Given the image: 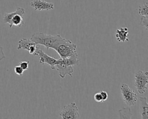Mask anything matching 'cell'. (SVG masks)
Instances as JSON below:
<instances>
[{
  "label": "cell",
  "instance_id": "cell-1",
  "mask_svg": "<svg viewBox=\"0 0 148 119\" xmlns=\"http://www.w3.org/2000/svg\"><path fill=\"white\" fill-rule=\"evenodd\" d=\"M55 50L61 58H66L76 52V45L70 40L61 35L54 44L52 48Z\"/></svg>",
  "mask_w": 148,
  "mask_h": 119
},
{
  "label": "cell",
  "instance_id": "cell-2",
  "mask_svg": "<svg viewBox=\"0 0 148 119\" xmlns=\"http://www.w3.org/2000/svg\"><path fill=\"white\" fill-rule=\"evenodd\" d=\"M25 13L24 9L18 7L14 12L5 13L3 21L5 23L9 24V28H12L13 26L20 27L24 24V15Z\"/></svg>",
  "mask_w": 148,
  "mask_h": 119
},
{
  "label": "cell",
  "instance_id": "cell-3",
  "mask_svg": "<svg viewBox=\"0 0 148 119\" xmlns=\"http://www.w3.org/2000/svg\"><path fill=\"white\" fill-rule=\"evenodd\" d=\"M60 35L46 34L41 31H38L32 35L31 40L36 45L44 46L47 50L52 48L55 42L58 39Z\"/></svg>",
  "mask_w": 148,
  "mask_h": 119
},
{
  "label": "cell",
  "instance_id": "cell-4",
  "mask_svg": "<svg viewBox=\"0 0 148 119\" xmlns=\"http://www.w3.org/2000/svg\"><path fill=\"white\" fill-rule=\"evenodd\" d=\"M120 91L124 102L130 107L135 106L137 102V95L135 92L126 84L121 85Z\"/></svg>",
  "mask_w": 148,
  "mask_h": 119
},
{
  "label": "cell",
  "instance_id": "cell-5",
  "mask_svg": "<svg viewBox=\"0 0 148 119\" xmlns=\"http://www.w3.org/2000/svg\"><path fill=\"white\" fill-rule=\"evenodd\" d=\"M135 86L138 92L143 94L146 91L148 84V72L139 70L134 75Z\"/></svg>",
  "mask_w": 148,
  "mask_h": 119
},
{
  "label": "cell",
  "instance_id": "cell-6",
  "mask_svg": "<svg viewBox=\"0 0 148 119\" xmlns=\"http://www.w3.org/2000/svg\"><path fill=\"white\" fill-rule=\"evenodd\" d=\"M60 116L63 119H77L80 117L76 104L73 102L64 106Z\"/></svg>",
  "mask_w": 148,
  "mask_h": 119
},
{
  "label": "cell",
  "instance_id": "cell-7",
  "mask_svg": "<svg viewBox=\"0 0 148 119\" xmlns=\"http://www.w3.org/2000/svg\"><path fill=\"white\" fill-rule=\"evenodd\" d=\"M38 56L39 58V63L41 64H47L49 65L52 70H54L56 68L55 66L57 63V59H55L54 57H52L46 53H45L42 50L40 49L39 47L37 52H36V55Z\"/></svg>",
  "mask_w": 148,
  "mask_h": 119
},
{
  "label": "cell",
  "instance_id": "cell-8",
  "mask_svg": "<svg viewBox=\"0 0 148 119\" xmlns=\"http://www.w3.org/2000/svg\"><path fill=\"white\" fill-rule=\"evenodd\" d=\"M30 5L35 10H50L54 8V3L43 0H34Z\"/></svg>",
  "mask_w": 148,
  "mask_h": 119
},
{
  "label": "cell",
  "instance_id": "cell-9",
  "mask_svg": "<svg viewBox=\"0 0 148 119\" xmlns=\"http://www.w3.org/2000/svg\"><path fill=\"white\" fill-rule=\"evenodd\" d=\"M55 67L58 71L60 77L62 78H64L66 75H68L71 77L72 76V73L74 71L73 66H66L61 63H57Z\"/></svg>",
  "mask_w": 148,
  "mask_h": 119
},
{
  "label": "cell",
  "instance_id": "cell-10",
  "mask_svg": "<svg viewBox=\"0 0 148 119\" xmlns=\"http://www.w3.org/2000/svg\"><path fill=\"white\" fill-rule=\"evenodd\" d=\"M80 62L78 59V55L77 52H75L71 56H69L66 58H60L57 59V63H61L63 64L66 66H74L78 65L79 64ZM56 63V64H57Z\"/></svg>",
  "mask_w": 148,
  "mask_h": 119
},
{
  "label": "cell",
  "instance_id": "cell-11",
  "mask_svg": "<svg viewBox=\"0 0 148 119\" xmlns=\"http://www.w3.org/2000/svg\"><path fill=\"white\" fill-rule=\"evenodd\" d=\"M128 34L129 31L128 28L127 27H122L116 31L115 37L117 41L124 42L129 41L128 37Z\"/></svg>",
  "mask_w": 148,
  "mask_h": 119
},
{
  "label": "cell",
  "instance_id": "cell-12",
  "mask_svg": "<svg viewBox=\"0 0 148 119\" xmlns=\"http://www.w3.org/2000/svg\"><path fill=\"white\" fill-rule=\"evenodd\" d=\"M140 112L142 119L148 118V103L146 97H140Z\"/></svg>",
  "mask_w": 148,
  "mask_h": 119
},
{
  "label": "cell",
  "instance_id": "cell-13",
  "mask_svg": "<svg viewBox=\"0 0 148 119\" xmlns=\"http://www.w3.org/2000/svg\"><path fill=\"white\" fill-rule=\"evenodd\" d=\"M34 44H35V43L33 41H32L31 39L23 38L18 41V44L17 49L18 50L24 49V50L28 51L30 46Z\"/></svg>",
  "mask_w": 148,
  "mask_h": 119
},
{
  "label": "cell",
  "instance_id": "cell-14",
  "mask_svg": "<svg viewBox=\"0 0 148 119\" xmlns=\"http://www.w3.org/2000/svg\"><path fill=\"white\" fill-rule=\"evenodd\" d=\"M119 117L121 118H131L132 113L130 107H125L121 109H120L119 111Z\"/></svg>",
  "mask_w": 148,
  "mask_h": 119
},
{
  "label": "cell",
  "instance_id": "cell-15",
  "mask_svg": "<svg viewBox=\"0 0 148 119\" xmlns=\"http://www.w3.org/2000/svg\"><path fill=\"white\" fill-rule=\"evenodd\" d=\"M138 13L142 16L148 17V3L145 2L143 5L139 7Z\"/></svg>",
  "mask_w": 148,
  "mask_h": 119
},
{
  "label": "cell",
  "instance_id": "cell-16",
  "mask_svg": "<svg viewBox=\"0 0 148 119\" xmlns=\"http://www.w3.org/2000/svg\"><path fill=\"white\" fill-rule=\"evenodd\" d=\"M139 24L142 26L145 27L146 30H147V29H148V17L142 16Z\"/></svg>",
  "mask_w": 148,
  "mask_h": 119
},
{
  "label": "cell",
  "instance_id": "cell-17",
  "mask_svg": "<svg viewBox=\"0 0 148 119\" xmlns=\"http://www.w3.org/2000/svg\"><path fill=\"white\" fill-rule=\"evenodd\" d=\"M29 61H23V62H20L19 63V66L22 68V69L25 71V70H27L28 68V67H29Z\"/></svg>",
  "mask_w": 148,
  "mask_h": 119
},
{
  "label": "cell",
  "instance_id": "cell-18",
  "mask_svg": "<svg viewBox=\"0 0 148 119\" xmlns=\"http://www.w3.org/2000/svg\"><path fill=\"white\" fill-rule=\"evenodd\" d=\"M14 70L15 73L17 74V75H18L20 77L22 76V75L23 74V72H24V70L22 69V68L19 65L15 66L14 68Z\"/></svg>",
  "mask_w": 148,
  "mask_h": 119
},
{
  "label": "cell",
  "instance_id": "cell-19",
  "mask_svg": "<svg viewBox=\"0 0 148 119\" xmlns=\"http://www.w3.org/2000/svg\"><path fill=\"white\" fill-rule=\"evenodd\" d=\"M101 97H102V102H104L105 100H107L108 98V94L106 91H101L99 92Z\"/></svg>",
  "mask_w": 148,
  "mask_h": 119
},
{
  "label": "cell",
  "instance_id": "cell-20",
  "mask_svg": "<svg viewBox=\"0 0 148 119\" xmlns=\"http://www.w3.org/2000/svg\"><path fill=\"white\" fill-rule=\"evenodd\" d=\"M94 99L95 100V102H102V97H101V95L100 94L99 92H98V93H96L94 96Z\"/></svg>",
  "mask_w": 148,
  "mask_h": 119
},
{
  "label": "cell",
  "instance_id": "cell-21",
  "mask_svg": "<svg viewBox=\"0 0 148 119\" xmlns=\"http://www.w3.org/2000/svg\"><path fill=\"white\" fill-rule=\"evenodd\" d=\"M5 57L6 56L5 55V53L3 50V48L0 45V62L3 59H4Z\"/></svg>",
  "mask_w": 148,
  "mask_h": 119
}]
</instances>
